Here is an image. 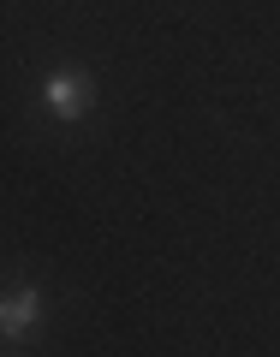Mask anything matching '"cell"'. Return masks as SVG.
<instances>
[{
	"label": "cell",
	"instance_id": "obj_1",
	"mask_svg": "<svg viewBox=\"0 0 280 357\" xmlns=\"http://www.w3.org/2000/svg\"><path fill=\"white\" fill-rule=\"evenodd\" d=\"M42 107H48L60 126H78V119L96 107V77H89L84 66H54V72L42 77Z\"/></svg>",
	"mask_w": 280,
	"mask_h": 357
},
{
	"label": "cell",
	"instance_id": "obj_2",
	"mask_svg": "<svg viewBox=\"0 0 280 357\" xmlns=\"http://www.w3.org/2000/svg\"><path fill=\"white\" fill-rule=\"evenodd\" d=\"M36 321H42V292L36 286H18V292L0 298V333H6V340H24Z\"/></svg>",
	"mask_w": 280,
	"mask_h": 357
}]
</instances>
